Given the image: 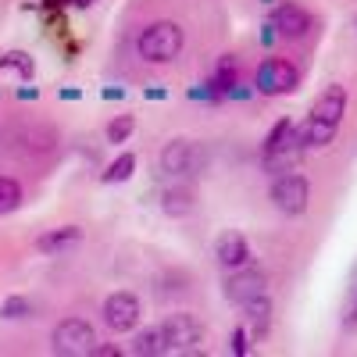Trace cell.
<instances>
[{
    "label": "cell",
    "instance_id": "ffe728a7",
    "mask_svg": "<svg viewBox=\"0 0 357 357\" xmlns=\"http://www.w3.org/2000/svg\"><path fill=\"white\" fill-rule=\"evenodd\" d=\"M33 301L29 296H8L4 304H0V318H8V321H22V318H33Z\"/></svg>",
    "mask_w": 357,
    "mask_h": 357
},
{
    "label": "cell",
    "instance_id": "7c38bea8",
    "mask_svg": "<svg viewBox=\"0 0 357 357\" xmlns=\"http://www.w3.org/2000/svg\"><path fill=\"white\" fill-rule=\"evenodd\" d=\"M314 118H321V122H329V126H340L343 122V114H347V86L333 82V86H325L314 107H311Z\"/></svg>",
    "mask_w": 357,
    "mask_h": 357
},
{
    "label": "cell",
    "instance_id": "52a82bcc",
    "mask_svg": "<svg viewBox=\"0 0 357 357\" xmlns=\"http://www.w3.org/2000/svg\"><path fill=\"white\" fill-rule=\"evenodd\" d=\"M161 333L168 343V354H190L197 350V343L204 340V325L190 314V311H175L161 321Z\"/></svg>",
    "mask_w": 357,
    "mask_h": 357
},
{
    "label": "cell",
    "instance_id": "7402d4cb",
    "mask_svg": "<svg viewBox=\"0 0 357 357\" xmlns=\"http://www.w3.org/2000/svg\"><path fill=\"white\" fill-rule=\"evenodd\" d=\"M132 172H136V154H122L118 161H111V168L104 172V183H126V178H132Z\"/></svg>",
    "mask_w": 357,
    "mask_h": 357
},
{
    "label": "cell",
    "instance_id": "cb8c5ba5",
    "mask_svg": "<svg viewBox=\"0 0 357 357\" xmlns=\"http://www.w3.org/2000/svg\"><path fill=\"white\" fill-rule=\"evenodd\" d=\"M0 68H18V72H22V79H33V61H29L25 54H18V50L0 57Z\"/></svg>",
    "mask_w": 357,
    "mask_h": 357
},
{
    "label": "cell",
    "instance_id": "ba28073f",
    "mask_svg": "<svg viewBox=\"0 0 357 357\" xmlns=\"http://www.w3.org/2000/svg\"><path fill=\"white\" fill-rule=\"evenodd\" d=\"M139 318H143V304L129 289H118L104 301V321H107L111 333H132L139 325Z\"/></svg>",
    "mask_w": 357,
    "mask_h": 357
},
{
    "label": "cell",
    "instance_id": "e0dca14e",
    "mask_svg": "<svg viewBox=\"0 0 357 357\" xmlns=\"http://www.w3.org/2000/svg\"><path fill=\"white\" fill-rule=\"evenodd\" d=\"M243 311H247V321H250L254 336L264 340V336H268V325H272V301H268V296H261V301L247 304Z\"/></svg>",
    "mask_w": 357,
    "mask_h": 357
},
{
    "label": "cell",
    "instance_id": "d4e9b609",
    "mask_svg": "<svg viewBox=\"0 0 357 357\" xmlns=\"http://www.w3.org/2000/svg\"><path fill=\"white\" fill-rule=\"evenodd\" d=\"M229 350H232V354H240V357L250 350V343H247V329H236V333H232V340H229Z\"/></svg>",
    "mask_w": 357,
    "mask_h": 357
},
{
    "label": "cell",
    "instance_id": "9c48e42d",
    "mask_svg": "<svg viewBox=\"0 0 357 357\" xmlns=\"http://www.w3.org/2000/svg\"><path fill=\"white\" fill-rule=\"evenodd\" d=\"M225 296H229V304L247 307V304L261 301V296H268V279L261 272H254V268H236L225 279Z\"/></svg>",
    "mask_w": 357,
    "mask_h": 357
},
{
    "label": "cell",
    "instance_id": "44dd1931",
    "mask_svg": "<svg viewBox=\"0 0 357 357\" xmlns=\"http://www.w3.org/2000/svg\"><path fill=\"white\" fill-rule=\"evenodd\" d=\"M132 129H136V118H132V114H118V118H111V122H107V143L122 146V143L132 136Z\"/></svg>",
    "mask_w": 357,
    "mask_h": 357
},
{
    "label": "cell",
    "instance_id": "5bb4252c",
    "mask_svg": "<svg viewBox=\"0 0 357 357\" xmlns=\"http://www.w3.org/2000/svg\"><path fill=\"white\" fill-rule=\"evenodd\" d=\"M79 243H82V229L79 225H61V229L43 232L40 240H36V250L47 254V257H57V254H65V250H72Z\"/></svg>",
    "mask_w": 357,
    "mask_h": 357
},
{
    "label": "cell",
    "instance_id": "30bf717a",
    "mask_svg": "<svg viewBox=\"0 0 357 357\" xmlns=\"http://www.w3.org/2000/svg\"><path fill=\"white\" fill-rule=\"evenodd\" d=\"M311 25H314L311 11L304 4H293V0H286V4H279L272 11V29L282 40H304L311 33Z\"/></svg>",
    "mask_w": 357,
    "mask_h": 357
},
{
    "label": "cell",
    "instance_id": "4fadbf2b",
    "mask_svg": "<svg viewBox=\"0 0 357 357\" xmlns=\"http://www.w3.org/2000/svg\"><path fill=\"white\" fill-rule=\"evenodd\" d=\"M193 207H197V190L190 183H183V178H178V186H168L161 193V211L168 218H186V215H193Z\"/></svg>",
    "mask_w": 357,
    "mask_h": 357
},
{
    "label": "cell",
    "instance_id": "3957f363",
    "mask_svg": "<svg viewBox=\"0 0 357 357\" xmlns=\"http://www.w3.org/2000/svg\"><path fill=\"white\" fill-rule=\"evenodd\" d=\"M161 168L168 175H175V178H197L207 168V151L197 139L175 136V139L165 143V151H161Z\"/></svg>",
    "mask_w": 357,
    "mask_h": 357
},
{
    "label": "cell",
    "instance_id": "8992f818",
    "mask_svg": "<svg viewBox=\"0 0 357 357\" xmlns=\"http://www.w3.org/2000/svg\"><path fill=\"white\" fill-rule=\"evenodd\" d=\"M307 200H311V186L301 172H279L275 183H272V204L279 207L282 215L289 218H301L307 211Z\"/></svg>",
    "mask_w": 357,
    "mask_h": 357
},
{
    "label": "cell",
    "instance_id": "8fae6325",
    "mask_svg": "<svg viewBox=\"0 0 357 357\" xmlns=\"http://www.w3.org/2000/svg\"><path fill=\"white\" fill-rule=\"evenodd\" d=\"M215 257H218V264L225 268V272L247 268V264L254 261L250 243H247V236H243L240 229H225V232H218V240H215Z\"/></svg>",
    "mask_w": 357,
    "mask_h": 357
},
{
    "label": "cell",
    "instance_id": "6da1fadb",
    "mask_svg": "<svg viewBox=\"0 0 357 357\" xmlns=\"http://www.w3.org/2000/svg\"><path fill=\"white\" fill-rule=\"evenodd\" d=\"M186 36H183V29H178L175 22H151L139 33L136 40V50L143 61H151V65H168L178 57V50H183Z\"/></svg>",
    "mask_w": 357,
    "mask_h": 357
},
{
    "label": "cell",
    "instance_id": "277c9868",
    "mask_svg": "<svg viewBox=\"0 0 357 357\" xmlns=\"http://www.w3.org/2000/svg\"><path fill=\"white\" fill-rule=\"evenodd\" d=\"M50 350L61 354V357H86L97 350V333L86 318H65L54 325V336H50Z\"/></svg>",
    "mask_w": 357,
    "mask_h": 357
},
{
    "label": "cell",
    "instance_id": "d6986e66",
    "mask_svg": "<svg viewBox=\"0 0 357 357\" xmlns=\"http://www.w3.org/2000/svg\"><path fill=\"white\" fill-rule=\"evenodd\" d=\"M22 207V186L11 175H0V215H11Z\"/></svg>",
    "mask_w": 357,
    "mask_h": 357
},
{
    "label": "cell",
    "instance_id": "7a4b0ae2",
    "mask_svg": "<svg viewBox=\"0 0 357 357\" xmlns=\"http://www.w3.org/2000/svg\"><path fill=\"white\" fill-rule=\"evenodd\" d=\"M304 151H307V146H304L301 132H296V126L289 122V118H282V122L268 132V139H264V168L272 172V175L289 172L296 161H301Z\"/></svg>",
    "mask_w": 357,
    "mask_h": 357
},
{
    "label": "cell",
    "instance_id": "484cf974",
    "mask_svg": "<svg viewBox=\"0 0 357 357\" xmlns=\"http://www.w3.org/2000/svg\"><path fill=\"white\" fill-rule=\"evenodd\" d=\"M93 354H97V357H118L122 350H118V347H111V343H104V347L97 343V350H93Z\"/></svg>",
    "mask_w": 357,
    "mask_h": 357
},
{
    "label": "cell",
    "instance_id": "2e32d148",
    "mask_svg": "<svg viewBox=\"0 0 357 357\" xmlns=\"http://www.w3.org/2000/svg\"><path fill=\"white\" fill-rule=\"evenodd\" d=\"M129 350H132L136 357H161V354H168V343H165L161 325H151V329L136 333V340H132Z\"/></svg>",
    "mask_w": 357,
    "mask_h": 357
},
{
    "label": "cell",
    "instance_id": "ac0fdd59",
    "mask_svg": "<svg viewBox=\"0 0 357 357\" xmlns=\"http://www.w3.org/2000/svg\"><path fill=\"white\" fill-rule=\"evenodd\" d=\"M236 75H240V68H236V57H232V54H222L218 65H215V75H211V86L225 93V89L236 86Z\"/></svg>",
    "mask_w": 357,
    "mask_h": 357
},
{
    "label": "cell",
    "instance_id": "5b68a950",
    "mask_svg": "<svg viewBox=\"0 0 357 357\" xmlns=\"http://www.w3.org/2000/svg\"><path fill=\"white\" fill-rule=\"evenodd\" d=\"M296 82H301V75L286 57H264L254 68V89L261 97H286L296 89Z\"/></svg>",
    "mask_w": 357,
    "mask_h": 357
},
{
    "label": "cell",
    "instance_id": "4316f807",
    "mask_svg": "<svg viewBox=\"0 0 357 357\" xmlns=\"http://www.w3.org/2000/svg\"><path fill=\"white\" fill-rule=\"evenodd\" d=\"M68 4H75V8H93L97 0H68Z\"/></svg>",
    "mask_w": 357,
    "mask_h": 357
},
{
    "label": "cell",
    "instance_id": "603a6c76",
    "mask_svg": "<svg viewBox=\"0 0 357 357\" xmlns=\"http://www.w3.org/2000/svg\"><path fill=\"white\" fill-rule=\"evenodd\" d=\"M343 325L357 329V264L350 272V289H347V304H343Z\"/></svg>",
    "mask_w": 357,
    "mask_h": 357
},
{
    "label": "cell",
    "instance_id": "9a60e30c",
    "mask_svg": "<svg viewBox=\"0 0 357 357\" xmlns=\"http://www.w3.org/2000/svg\"><path fill=\"white\" fill-rule=\"evenodd\" d=\"M336 129H340V126H329V122H321V118H314V114H307L304 122L296 126V132H301V139H304L307 151L329 146V143H333V136H336Z\"/></svg>",
    "mask_w": 357,
    "mask_h": 357
}]
</instances>
